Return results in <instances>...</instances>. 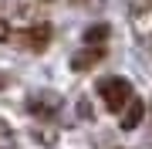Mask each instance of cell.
I'll list each match as a JSON object with an SVG mask.
<instances>
[{"instance_id": "obj_1", "label": "cell", "mask_w": 152, "mask_h": 149, "mask_svg": "<svg viewBox=\"0 0 152 149\" xmlns=\"http://www.w3.org/2000/svg\"><path fill=\"white\" fill-rule=\"evenodd\" d=\"M98 95H102V102L108 105L112 112H122L125 105H129V98H132V85H129V78L112 75V78H102V81H98Z\"/></svg>"}, {"instance_id": "obj_2", "label": "cell", "mask_w": 152, "mask_h": 149, "mask_svg": "<svg viewBox=\"0 0 152 149\" xmlns=\"http://www.w3.org/2000/svg\"><path fill=\"white\" fill-rule=\"evenodd\" d=\"M58 109H61V98H58L54 92H34V95H27V112L37 115V119L58 115Z\"/></svg>"}, {"instance_id": "obj_3", "label": "cell", "mask_w": 152, "mask_h": 149, "mask_svg": "<svg viewBox=\"0 0 152 149\" xmlns=\"http://www.w3.org/2000/svg\"><path fill=\"white\" fill-rule=\"evenodd\" d=\"M51 34H54L51 24H31V27L20 34V44L31 48V51H44V48L51 44Z\"/></svg>"}, {"instance_id": "obj_4", "label": "cell", "mask_w": 152, "mask_h": 149, "mask_svg": "<svg viewBox=\"0 0 152 149\" xmlns=\"http://www.w3.org/2000/svg\"><path fill=\"white\" fill-rule=\"evenodd\" d=\"M142 119H145V102L132 95V98H129V105L122 109V119H118V122H122V129H125V132H132V129H135Z\"/></svg>"}, {"instance_id": "obj_5", "label": "cell", "mask_w": 152, "mask_h": 149, "mask_svg": "<svg viewBox=\"0 0 152 149\" xmlns=\"http://www.w3.org/2000/svg\"><path fill=\"white\" fill-rule=\"evenodd\" d=\"M98 61H102V48H88V51H78L71 58V68L75 71H85V68H95Z\"/></svg>"}, {"instance_id": "obj_6", "label": "cell", "mask_w": 152, "mask_h": 149, "mask_svg": "<svg viewBox=\"0 0 152 149\" xmlns=\"http://www.w3.org/2000/svg\"><path fill=\"white\" fill-rule=\"evenodd\" d=\"M108 34H112V27H108V24H91V27H85V44L98 48L102 41H108Z\"/></svg>"}, {"instance_id": "obj_7", "label": "cell", "mask_w": 152, "mask_h": 149, "mask_svg": "<svg viewBox=\"0 0 152 149\" xmlns=\"http://www.w3.org/2000/svg\"><path fill=\"white\" fill-rule=\"evenodd\" d=\"M10 37V31H7V24H4V17H0V41H7Z\"/></svg>"}, {"instance_id": "obj_8", "label": "cell", "mask_w": 152, "mask_h": 149, "mask_svg": "<svg viewBox=\"0 0 152 149\" xmlns=\"http://www.w3.org/2000/svg\"><path fill=\"white\" fill-rule=\"evenodd\" d=\"M0 136H10V126L7 122H0Z\"/></svg>"}]
</instances>
